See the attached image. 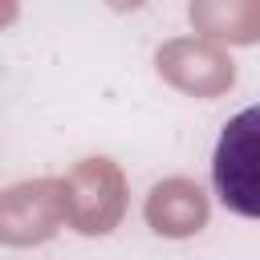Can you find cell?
Segmentation results:
<instances>
[{"label": "cell", "instance_id": "obj_1", "mask_svg": "<svg viewBox=\"0 0 260 260\" xmlns=\"http://www.w3.org/2000/svg\"><path fill=\"white\" fill-rule=\"evenodd\" d=\"M211 187L219 207L260 219V102L223 122L211 154Z\"/></svg>", "mask_w": 260, "mask_h": 260}]
</instances>
